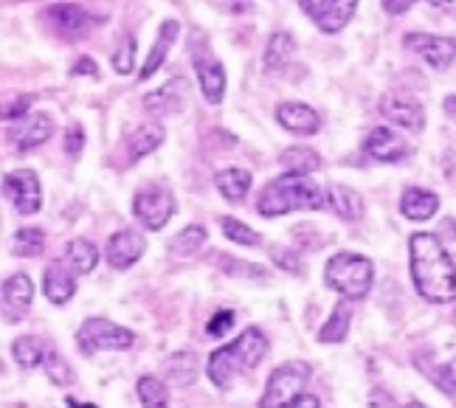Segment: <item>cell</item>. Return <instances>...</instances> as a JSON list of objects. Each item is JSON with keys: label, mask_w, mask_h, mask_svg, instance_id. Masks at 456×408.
I'll list each match as a JSON object with an SVG mask.
<instances>
[{"label": "cell", "mask_w": 456, "mask_h": 408, "mask_svg": "<svg viewBox=\"0 0 456 408\" xmlns=\"http://www.w3.org/2000/svg\"><path fill=\"white\" fill-rule=\"evenodd\" d=\"M411 279L417 293L431 305H448L456 298V265L436 234L419 232L409 240Z\"/></svg>", "instance_id": "6da1fadb"}, {"label": "cell", "mask_w": 456, "mask_h": 408, "mask_svg": "<svg viewBox=\"0 0 456 408\" xmlns=\"http://www.w3.org/2000/svg\"><path fill=\"white\" fill-rule=\"evenodd\" d=\"M327 203V192L313 184L307 175H279L262 186L256 198V211L262 217H282L290 211H319Z\"/></svg>", "instance_id": "7a4b0ae2"}, {"label": "cell", "mask_w": 456, "mask_h": 408, "mask_svg": "<svg viewBox=\"0 0 456 408\" xmlns=\"http://www.w3.org/2000/svg\"><path fill=\"white\" fill-rule=\"evenodd\" d=\"M265 355H268L265 332L256 330V327H248V330L240 332V339H234L232 344H225V347L212 352V358H208V366H206V375L215 386L225 388L234 378L248 375L251 369H256L262 361H265Z\"/></svg>", "instance_id": "3957f363"}, {"label": "cell", "mask_w": 456, "mask_h": 408, "mask_svg": "<svg viewBox=\"0 0 456 408\" xmlns=\"http://www.w3.org/2000/svg\"><path fill=\"white\" fill-rule=\"evenodd\" d=\"M324 282L344 298H363L372 290L375 265L363 254L341 251L336 257H330L327 268H324Z\"/></svg>", "instance_id": "277c9868"}, {"label": "cell", "mask_w": 456, "mask_h": 408, "mask_svg": "<svg viewBox=\"0 0 456 408\" xmlns=\"http://www.w3.org/2000/svg\"><path fill=\"white\" fill-rule=\"evenodd\" d=\"M191 65H195V74H198V85H200V94L208 104H220L225 96V68L223 62L212 54L203 34H191Z\"/></svg>", "instance_id": "5b68a950"}, {"label": "cell", "mask_w": 456, "mask_h": 408, "mask_svg": "<svg viewBox=\"0 0 456 408\" xmlns=\"http://www.w3.org/2000/svg\"><path fill=\"white\" fill-rule=\"evenodd\" d=\"M307 380H310V366L305 361H288L282 366H276L265 383L259 408H282L285 403L302 395Z\"/></svg>", "instance_id": "8992f818"}, {"label": "cell", "mask_w": 456, "mask_h": 408, "mask_svg": "<svg viewBox=\"0 0 456 408\" xmlns=\"http://www.w3.org/2000/svg\"><path fill=\"white\" fill-rule=\"evenodd\" d=\"M135 341V335L127 327H118L108 318H87L82 322L79 332H77V344L85 355L94 352H125L130 349Z\"/></svg>", "instance_id": "52a82bcc"}, {"label": "cell", "mask_w": 456, "mask_h": 408, "mask_svg": "<svg viewBox=\"0 0 456 408\" xmlns=\"http://www.w3.org/2000/svg\"><path fill=\"white\" fill-rule=\"evenodd\" d=\"M133 215L150 232H161L175 215V194L161 184L142 186L133 198Z\"/></svg>", "instance_id": "ba28073f"}, {"label": "cell", "mask_w": 456, "mask_h": 408, "mask_svg": "<svg viewBox=\"0 0 456 408\" xmlns=\"http://www.w3.org/2000/svg\"><path fill=\"white\" fill-rule=\"evenodd\" d=\"M4 192L6 200L14 206L17 215H37L43 206V189H40V177L34 169H14L4 175Z\"/></svg>", "instance_id": "9c48e42d"}, {"label": "cell", "mask_w": 456, "mask_h": 408, "mask_svg": "<svg viewBox=\"0 0 456 408\" xmlns=\"http://www.w3.org/2000/svg\"><path fill=\"white\" fill-rule=\"evenodd\" d=\"M43 23L54 31L60 40L74 43V40H82L85 34L91 31L94 17L77 4H51L43 12Z\"/></svg>", "instance_id": "30bf717a"}, {"label": "cell", "mask_w": 456, "mask_h": 408, "mask_svg": "<svg viewBox=\"0 0 456 408\" xmlns=\"http://www.w3.org/2000/svg\"><path fill=\"white\" fill-rule=\"evenodd\" d=\"M403 45H406L409 51H414L417 57H423L436 70H445L456 62V40L443 37V34L411 31L403 37Z\"/></svg>", "instance_id": "8fae6325"}, {"label": "cell", "mask_w": 456, "mask_h": 408, "mask_svg": "<svg viewBox=\"0 0 456 408\" xmlns=\"http://www.w3.org/2000/svg\"><path fill=\"white\" fill-rule=\"evenodd\" d=\"M189 96H191V85H189V79L175 77V79H169L167 85L158 87V91L147 94V96L142 99V104H144V110H147L150 116H158V118H161V116H175V113H181V110L186 108Z\"/></svg>", "instance_id": "7c38bea8"}, {"label": "cell", "mask_w": 456, "mask_h": 408, "mask_svg": "<svg viewBox=\"0 0 456 408\" xmlns=\"http://www.w3.org/2000/svg\"><path fill=\"white\" fill-rule=\"evenodd\" d=\"M144 248H147V240L142 232H135V228H121V232H116L108 240V245H104V257H108L110 268L127 271L144 257Z\"/></svg>", "instance_id": "4fadbf2b"}, {"label": "cell", "mask_w": 456, "mask_h": 408, "mask_svg": "<svg viewBox=\"0 0 456 408\" xmlns=\"http://www.w3.org/2000/svg\"><path fill=\"white\" fill-rule=\"evenodd\" d=\"M380 113L383 118H389L397 127L409 130V133H419L426 127V110L423 104L411 96H403V94H386L380 99Z\"/></svg>", "instance_id": "5bb4252c"}, {"label": "cell", "mask_w": 456, "mask_h": 408, "mask_svg": "<svg viewBox=\"0 0 456 408\" xmlns=\"http://www.w3.org/2000/svg\"><path fill=\"white\" fill-rule=\"evenodd\" d=\"M51 133H54V121L48 113H28L20 121H14V130L6 133V141H12L20 152H28L45 144Z\"/></svg>", "instance_id": "9a60e30c"}, {"label": "cell", "mask_w": 456, "mask_h": 408, "mask_svg": "<svg viewBox=\"0 0 456 408\" xmlns=\"http://www.w3.org/2000/svg\"><path fill=\"white\" fill-rule=\"evenodd\" d=\"M0 298H4V318L9 324L23 322V315L31 307L34 298V282L26 273H12L4 282V290H0Z\"/></svg>", "instance_id": "2e32d148"}, {"label": "cell", "mask_w": 456, "mask_h": 408, "mask_svg": "<svg viewBox=\"0 0 456 408\" xmlns=\"http://www.w3.org/2000/svg\"><path fill=\"white\" fill-rule=\"evenodd\" d=\"M363 150H366V155L375 158V161H380V164H397V161H403V158H409V152H411L409 141H403L389 127H375L370 135H366Z\"/></svg>", "instance_id": "e0dca14e"}, {"label": "cell", "mask_w": 456, "mask_h": 408, "mask_svg": "<svg viewBox=\"0 0 456 408\" xmlns=\"http://www.w3.org/2000/svg\"><path fill=\"white\" fill-rule=\"evenodd\" d=\"M276 121L293 135H315L322 130V116L305 102H282L276 108Z\"/></svg>", "instance_id": "ac0fdd59"}, {"label": "cell", "mask_w": 456, "mask_h": 408, "mask_svg": "<svg viewBox=\"0 0 456 408\" xmlns=\"http://www.w3.org/2000/svg\"><path fill=\"white\" fill-rule=\"evenodd\" d=\"M43 293L51 305H68L77 293L74 271L68 268V262H51L43 273Z\"/></svg>", "instance_id": "d6986e66"}, {"label": "cell", "mask_w": 456, "mask_h": 408, "mask_svg": "<svg viewBox=\"0 0 456 408\" xmlns=\"http://www.w3.org/2000/svg\"><path fill=\"white\" fill-rule=\"evenodd\" d=\"M436 208H440V198H436L434 192L419 189V186H409L400 198V215L414 223L431 220L436 215Z\"/></svg>", "instance_id": "ffe728a7"}, {"label": "cell", "mask_w": 456, "mask_h": 408, "mask_svg": "<svg viewBox=\"0 0 456 408\" xmlns=\"http://www.w3.org/2000/svg\"><path fill=\"white\" fill-rule=\"evenodd\" d=\"M178 31H181L178 20H164V23H161V31H158V37H155V43H152V48H150L147 62L142 65V74H138V79L147 82V79L155 74V70L167 62V57H169V51H172L175 40H178Z\"/></svg>", "instance_id": "44dd1931"}, {"label": "cell", "mask_w": 456, "mask_h": 408, "mask_svg": "<svg viewBox=\"0 0 456 408\" xmlns=\"http://www.w3.org/2000/svg\"><path fill=\"white\" fill-rule=\"evenodd\" d=\"M164 127L158 121H144V124H138V127L127 135V155H130V161H142L144 155L155 152L158 147L164 144Z\"/></svg>", "instance_id": "7402d4cb"}, {"label": "cell", "mask_w": 456, "mask_h": 408, "mask_svg": "<svg viewBox=\"0 0 456 408\" xmlns=\"http://www.w3.org/2000/svg\"><path fill=\"white\" fill-rule=\"evenodd\" d=\"M327 203H330V208L336 211L341 220L355 223V220L363 217V198L353 186H344V184L327 186Z\"/></svg>", "instance_id": "603a6c76"}, {"label": "cell", "mask_w": 456, "mask_h": 408, "mask_svg": "<svg viewBox=\"0 0 456 408\" xmlns=\"http://www.w3.org/2000/svg\"><path fill=\"white\" fill-rule=\"evenodd\" d=\"M215 184L228 203H242L251 192V172L240 167H228L215 175Z\"/></svg>", "instance_id": "cb8c5ba5"}, {"label": "cell", "mask_w": 456, "mask_h": 408, "mask_svg": "<svg viewBox=\"0 0 456 408\" xmlns=\"http://www.w3.org/2000/svg\"><path fill=\"white\" fill-rule=\"evenodd\" d=\"M349 327H353V305H349V298H341L338 305L332 307V315L327 318V324L319 330V341L341 344L349 335Z\"/></svg>", "instance_id": "d4e9b609"}, {"label": "cell", "mask_w": 456, "mask_h": 408, "mask_svg": "<svg viewBox=\"0 0 456 408\" xmlns=\"http://www.w3.org/2000/svg\"><path fill=\"white\" fill-rule=\"evenodd\" d=\"M358 0H330V4L322 9V14L315 17V26H319L324 34H338L349 20H353Z\"/></svg>", "instance_id": "484cf974"}, {"label": "cell", "mask_w": 456, "mask_h": 408, "mask_svg": "<svg viewBox=\"0 0 456 408\" xmlns=\"http://www.w3.org/2000/svg\"><path fill=\"white\" fill-rule=\"evenodd\" d=\"M417 369H423V375L440 386L445 395H456V355L451 361H428V355L423 352L417 361Z\"/></svg>", "instance_id": "4316f807"}, {"label": "cell", "mask_w": 456, "mask_h": 408, "mask_svg": "<svg viewBox=\"0 0 456 408\" xmlns=\"http://www.w3.org/2000/svg\"><path fill=\"white\" fill-rule=\"evenodd\" d=\"M164 378L175 386H191L198 380V358L191 352H175L164 363Z\"/></svg>", "instance_id": "83f0119b"}, {"label": "cell", "mask_w": 456, "mask_h": 408, "mask_svg": "<svg viewBox=\"0 0 456 408\" xmlns=\"http://www.w3.org/2000/svg\"><path fill=\"white\" fill-rule=\"evenodd\" d=\"M65 262H68V268H71L74 273H91L96 268V262H99V251H96V245L91 240H71L65 245Z\"/></svg>", "instance_id": "f1b7e54d"}, {"label": "cell", "mask_w": 456, "mask_h": 408, "mask_svg": "<svg viewBox=\"0 0 456 408\" xmlns=\"http://www.w3.org/2000/svg\"><path fill=\"white\" fill-rule=\"evenodd\" d=\"M285 172L290 175H313L322 169V155L310 150V147H288L282 155H279Z\"/></svg>", "instance_id": "f546056e"}, {"label": "cell", "mask_w": 456, "mask_h": 408, "mask_svg": "<svg viewBox=\"0 0 456 408\" xmlns=\"http://www.w3.org/2000/svg\"><path fill=\"white\" fill-rule=\"evenodd\" d=\"M293 51H296V40H293V34L288 31H276L271 34V40L265 45V54H262V62H265L268 70H279V68H285L293 57Z\"/></svg>", "instance_id": "4dcf8cb0"}, {"label": "cell", "mask_w": 456, "mask_h": 408, "mask_svg": "<svg viewBox=\"0 0 456 408\" xmlns=\"http://www.w3.org/2000/svg\"><path fill=\"white\" fill-rule=\"evenodd\" d=\"M203 245H206V228L195 223V225H186L183 232H178L172 237L169 251L175 257H191V254H198Z\"/></svg>", "instance_id": "1f68e13d"}, {"label": "cell", "mask_w": 456, "mask_h": 408, "mask_svg": "<svg viewBox=\"0 0 456 408\" xmlns=\"http://www.w3.org/2000/svg\"><path fill=\"white\" fill-rule=\"evenodd\" d=\"M43 248H45V234L40 232V228H34V225H26L20 228L14 237H12V251L14 257H40L43 254Z\"/></svg>", "instance_id": "d6a6232c"}, {"label": "cell", "mask_w": 456, "mask_h": 408, "mask_svg": "<svg viewBox=\"0 0 456 408\" xmlns=\"http://www.w3.org/2000/svg\"><path fill=\"white\" fill-rule=\"evenodd\" d=\"M12 355H14V361L31 369V366H43L45 361V349H43V341L40 339H34V335H23V339H17L12 344Z\"/></svg>", "instance_id": "836d02e7"}, {"label": "cell", "mask_w": 456, "mask_h": 408, "mask_svg": "<svg viewBox=\"0 0 456 408\" xmlns=\"http://www.w3.org/2000/svg\"><path fill=\"white\" fill-rule=\"evenodd\" d=\"M220 228H223V234H225L228 240H232V242H237V245L254 248V245L262 242V234L254 232L251 225H245V223L237 220V217H220Z\"/></svg>", "instance_id": "e575fe53"}, {"label": "cell", "mask_w": 456, "mask_h": 408, "mask_svg": "<svg viewBox=\"0 0 456 408\" xmlns=\"http://www.w3.org/2000/svg\"><path fill=\"white\" fill-rule=\"evenodd\" d=\"M138 397H142L144 408H167L169 405L167 383H161L158 378H150V375L138 380Z\"/></svg>", "instance_id": "d590c367"}, {"label": "cell", "mask_w": 456, "mask_h": 408, "mask_svg": "<svg viewBox=\"0 0 456 408\" xmlns=\"http://www.w3.org/2000/svg\"><path fill=\"white\" fill-rule=\"evenodd\" d=\"M212 262L217 265V268L228 276H251V279H262L265 276V271L259 268V265H251V262H237L234 257H225V254H217L212 257Z\"/></svg>", "instance_id": "8d00e7d4"}, {"label": "cell", "mask_w": 456, "mask_h": 408, "mask_svg": "<svg viewBox=\"0 0 456 408\" xmlns=\"http://www.w3.org/2000/svg\"><path fill=\"white\" fill-rule=\"evenodd\" d=\"M43 371L48 375V380H51V383H57V386H71V383H74V371H71V366H68L57 352H45Z\"/></svg>", "instance_id": "74e56055"}, {"label": "cell", "mask_w": 456, "mask_h": 408, "mask_svg": "<svg viewBox=\"0 0 456 408\" xmlns=\"http://www.w3.org/2000/svg\"><path fill=\"white\" fill-rule=\"evenodd\" d=\"M113 70L116 74H130L133 65H135V37H130V34H125V37L118 40L116 51H113Z\"/></svg>", "instance_id": "f35d334b"}, {"label": "cell", "mask_w": 456, "mask_h": 408, "mask_svg": "<svg viewBox=\"0 0 456 408\" xmlns=\"http://www.w3.org/2000/svg\"><path fill=\"white\" fill-rule=\"evenodd\" d=\"M271 257H273V262L279 265V268H282V271H288V273H299V271H302L299 254H296V251H290V248L273 245V248H271Z\"/></svg>", "instance_id": "ab89813d"}, {"label": "cell", "mask_w": 456, "mask_h": 408, "mask_svg": "<svg viewBox=\"0 0 456 408\" xmlns=\"http://www.w3.org/2000/svg\"><path fill=\"white\" fill-rule=\"evenodd\" d=\"M234 322H237V315L232 310H220L212 315V322L206 324V332L212 335V339H223V335L234 327Z\"/></svg>", "instance_id": "60d3db41"}, {"label": "cell", "mask_w": 456, "mask_h": 408, "mask_svg": "<svg viewBox=\"0 0 456 408\" xmlns=\"http://www.w3.org/2000/svg\"><path fill=\"white\" fill-rule=\"evenodd\" d=\"M31 104H34V96H31V94H26V96H20V99L9 102L6 108H4V121H6V124H12V121H20L23 116H28Z\"/></svg>", "instance_id": "b9f144b4"}, {"label": "cell", "mask_w": 456, "mask_h": 408, "mask_svg": "<svg viewBox=\"0 0 456 408\" xmlns=\"http://www.w3.org/2000/svg\"><path fill=\"white\" fill-rule=\"evenodd\" d=\"M62 147H65V152L71 155V158H77L82 152V147H85V130H82V124H71V127L65 130Z\"/></svg>", "instance_id": "7bdbcfd3"}, {"label": "cell", "mask_w": 456, "mask_h": 408, "mask_svg": "<svg viewBox=\"0 0 456 408\" xmlns=\"http://www.w3.org/2000/svg\"><path fill=\"white\" fill-rule=\"evenodd\" d=\"M71 77H99V65L91 57H79L71 68Z\"/></svg>", "instance_id": "ee69618b"}, {"label": "cell", "mask_w": 456, "mask_h": 408, "mask_svg": "<svg viewBox=\"0 0 456 408\" xmlns=\"http://www.w3.org/2000/svg\"><path fill=\"white\" fill-rule=\"evenodd\" d=\"M414 0H380V6L386 9V14H406L411 9Z\"/></svg>", "instance_id": "f6af8a7d"}, {"label": "cell", "mask_w": 456, "mask_h": 408, "mask_svg": "<svg viewBox=\"0 0 456 408\" xmlns=\"http://www.w3.org/2000/svg\"><path fill=\"white\" fill-rule=\"evenodd\" d=\"M327 4H330V0H299L302 12H305L307 17H313V20H315V17L322 14V9H324Z\"/></svg>", "instance_id": "bcb514c9"}, {"label": "cell", "mask_w": 456, "mask_h": 408, "mask_svg": "<svg viewBox=\"0 0 456 408\" xmlns=\"http://www.w3.org/2000/svg\"><path fill=\"white\" fill-rule=\"evenodd\" d=\"M282 408H319V400H315L313 395H299L296 400L285 403Z\"/></svg>", "instance_id": "7dc6e473"}, {"label": "cell", "mask_w": 456, "mask_h": 408, "mask_svg": "<svg viewBox=\"0 0 456 408\" xmlns=\"http://www.w3.org/2000/svg\"><path fill=\"white\" fill-rule=\"evenodd\" d=\"M372 408H397V405L392 403V397L386 392H375L372 395Z\"/></svg>", "instance_id": "c3c4849f"}, {"label": "cell", "mask_w": 456, "mask_h": 408, "mask_svg": "<svg viewBox=\"0 0 456 408\" xmlns=\"http://www.w3.org/2000/svg\"><path fill=\"white\" fill-rule=\"evenodd\" d=\"M443 110H445V113H448V118H453V124H456V96H448V99H445Z\"/></svg>", "instance_id": "681fc988"}, {"label": "cell", "mask_w": 456, "mask_h": 408, "mask_svg": "<svg viewBox=\"0 0 456 408\" xmlns=\"http://www.w3.org/2000/svg\"><path fill=\"white\" fill-rule=\"evenodd\" d=\"M65 405H68V408H99V405H94V403H79V400H74V397H68Z\"/></svg>", "instance_id": "f907efd6"}, {"label": "cell", "mask_w": 456, "mask_h": 408, "mask_svg": "<svg viewBox=\"0 0 456 408\" xmlns=\"http://www.w3.org/2000/svg\"><path fill=\"white\" fill-rule=\"evenodd\" d=\"M228 4H232V9H234V12H242V9H248L251 0H228Z\"/></svg>", "instance_id": "816d5d0a"}, {"label": "cell", "mask_w": 456, "mask_h": 408, "mask_svg": "<svg viewBox=\"0 0 456 408\" xmlns=\"http://www.w3.org/2000/svg\"><path fill=\"white\" fill-rule=\"evenodd\" d=\"M426 4H431V6H451L453 0H426Z\"/></svg>", "instance_id": "f5cc1de1"}, {"label": "cell", "mask_w": 456, "mask_h": 408, "mask_svg": "<svg viewBox=\"0 0 456 408\" xmlns=\"http://www.w3.org/2000/svg\"><path fill=\"white\" fill-rule=\"evenodd\" d=\"M403 408H426V405H423V403H406Z\"/></svg>", "instance_id": "db71d44e"}]
</instances>
